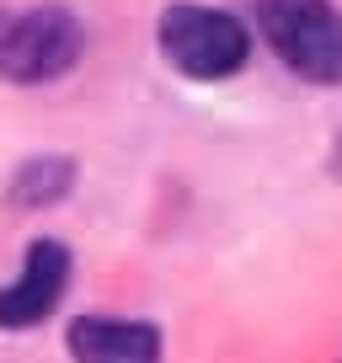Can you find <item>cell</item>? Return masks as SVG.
Masks as SVG:
<instances>
[{"instance_id": "1", "label": "cell", "mask_w": 342, "mask_h": 363, "mask_svg": "<svg viewBox=\"0 0 342 363\" xmlns=\"http://www.w3.org/2000/svg\"><path fill=\"white\" fill-rule=\"evenodd\" d=\"M155 43L171 65L193 80H225L246 69L251 59V33L219 6H198V0H177L160 11Z\"/></svg>"}, {"instance_id": "2", "label": "cell", "mask_w": 342, "mask_h": 363, "mask_svg": "<svg viewBox=\"0 0 342 363\" xmlns=\"http://www.w3.org/2000/svg\"><path fill=\"white\" fill-rule=\"evenodd\" d=\"M257 27L299 80H342V11L331 0H257Z\"/></svg>"}, {"instance_id": "3", "label": "cell", "mask_w": 342, "mask_h": 363, "mask_svg": "<svg viewBox=\"0 0 342 363\" xmlns=\"http://www.w3.org/2000/svg\"><path fill=\"white\" fill-rule=\"evenodd\" d=\"M86 48L75 11L70 6H33V11H11L0 27V75L16 86H38V80L65 75Z\"/></svg>"}, {"instance_id": "4", "label": "cell", "mask_w": 342, "mask_h": 363, "mask_svg": "<svg viewBox=\"0 0 342 363\" xmlns=\"http://www.w3.org/2000/svg\"><path fill=\"white\" fill-rule=\"evenodd\" d=\"M70 246L54 235L33 240L22 257V278H16L11 289H0V326L6 331H27V326H43L48 315L59 310V299H65L70 289Z\"/></svg>"}, {"instance_id": "5", "label": "cell", "mask_w": 342, "mask_h": 363, "mask_svg": "<svg viewBox=\"0 0 342 363\" xmlns=\"http://www.w3.org/2000/svg\"><path fill=\"white\" fill-rule=\"evenodd\" d=\"M65 342L75 363H160V331L150 320L80 315Z\"/></svg>"}, {"instance_id": "6", "label": "cell", "mask_w": 342, "mask_h": 363, "mask_svg": "<svg viewBox=\"0 0 342 363\" xmlns=\"http://www.w3.org/2000/svg\"><path fill=\"white\" fill-rule=\"evenodd\" d=\"M70 187H75V160L70 155H33L11 171L6 203L11 208H48L59 198H70Z\"/></svg>"}, {"instance_id": "7", "label": "cell", "mask_w": 342, "mask_h": 363, "mask_svg": "<svg viewBox=\"0 0 342 363\" xmlns=\"http://www.w3.org/2000/svg\"><path fill=\"white\" fill-rule=\"evenodd\" d=\"M6 16H11V11H6V6H0V27H6Z\"/></svg>"}]
</instances>
